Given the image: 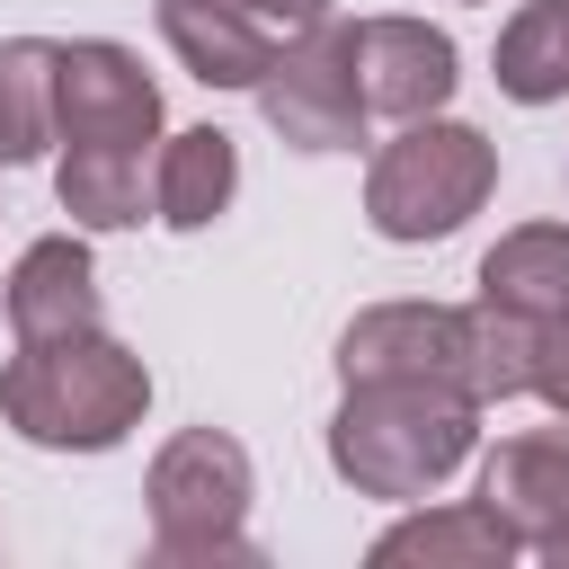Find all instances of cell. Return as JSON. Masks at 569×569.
I'll list each match as a JSON object with an SVG mask.
<instances>
[{"label":"cell","mask_w":569,"mask_h":569,"mask_svg":"<svg viewBox=\"0 0 569 569\" xmlns=\"http://www.w3.org/2000/svg\"><path fill=\"white\" fill-rule=\"evenodd\" d=\"M480 453V400L453 382H347L329 418V471L356 498L418 507Z\"/></svg>","instance_id":"cell-1"},{"label":"cell","mask_w":569,"mask_h":569,"mask_svg":"<svg viewBox=\"0 0 569 569\" xmlns=\"http://www.w3.org/2000/svg\"><path fill=\"white\" fill-rule=\"evenodd\" d=\"M142 409H151V365L107 329L18 338V356L0 365V418L36 453H116L142 427Z\"/></svg>","instance_id":"cell-2"},{"label":"cell","mask_w":569,"mask_h":569,"mask_svg":"<svg viewBox=\"0 0 569 569\" xmlns=\"http://www.w3.org/2000/svg\"><path fill=\"white\" fill-rule=\"evenodd\" d=\"M498 196V142L462 116H418L400 124L373 169H365V222L391 240V249H427V240H453L480 204Z\"/></svg>","instance_id":"cell-3"},{"label":"cell","mask_w":569,"mask_h":569,"mask_svg":"<svg viewBox=\"0 0 569 569\" xmlns=\"http://www.w3.org/2000/svg\"><path fill=\"white\" fill-rule=\"evenodd\" d=\"M142 498H151V551H160V560H249L258 471H249V445H240V436H222V427H178V436L151 453Z\"/></svg>","instance_id":"cell-4"},{"label":"cell","mask_w":569,"mask_h":569,"mask_svg":"<svg viewBox=\"0 0 569 569\" xmlns=\"http://www.w3.org/2000/svg\"><path fill=\"white\" fill-rule=\"evenodd\" d=\"M249 98H258L276 142H293V151H356L365 116H373L365 89H356V27H338V18L293 27Z\"/></svg>","instance_id":"cell-5"},{"label":"cell","mask_w":569,"mask_h":569,"mask_svg":"<svg viewBox=\"0 0 569 569\" xmlns=\"http://www.w3.org/2000/svg\"><path fill=\"white\" fill-rule=\"evenodd\" d=\"M338 382H453L471 391V311L373 302L338 329Z\"/></svg>","instance_id":"cell-6"},{"label":"cell","mask_w":569,"mask_h":569,"mask_svg":"<svg viewBox=\"0 0 569 569\" xmlns=\"http://www.w3.org/2000/svg\"><path fill=\"white\" fill-rule=\"evenodd\" d=\"M62 142H98V151H142L160 142V89L142 71L133 44L116 36H71L62 44Z\"/></svg>","instance_id":"cell-7"},{"label":"cell","mask_w":569,"mask_h":569,"mask_svg":"<svg viewBox=\"0 0 569 569\" xmlns=\"http://www.w3.org/2000/svg\"><path fill=\"white\" fill-rule=\"evenodd\" d=\"M356 89L391 124L445 116V98L462 89V44L427 18H356Z\"/></svg>","instance_id":"cell-8"},{"label":"cell","mask_w":569,"mask_h":569,"mask_svg":"<svg viewBox=\"0 0 569 569\" xmlns=\"http://www.w3.org/2000/svg\"><path fill=\"white\" fill-rule=\"evenodd\" d=\"M0 311L18 338H71V329H98L107 293H98V258H89V231H44L18 249V267L0 276Z\"/></svg>","instance_id":"cell-9"},{"label":"cell","mask_w":569,"mask_h":569,"mask_svg":"<svg viewBox=\"0 0 569 569\" xmlns=\"http://www.w3.org/2000/svg\"><path fill=\"white\" fill-rule=\"evenodd\" d=\"M480 507L542 560L569 533V427H525L480 462Z\"/></svg>","instance_id":"cell-10"},{"label":"cell","mask_w":569,"mask_h":569,"mask_svg":"<svg viewBox=\"0 0 569 569\" xmlns=\"http://www.w3.org/2000/svg\"><path fill=\"white\" fill-rule=\"evenodd\" d=\"M160 44L204 89H258L276 62V27L249 18L240 0H160Z\"/></svg>","instance_id":"cell-11"},{"label":"cell","mask_w":569,"mask_h":569,"mask_svg":"<svg viewBox=\"0 0 569 569\" xmlns=\"http://www.w3.org/2000/svg\"><path fill=\"white\" fill-rule=\"evenodd\" d=\"M231 196H240V142L222 124H187V133L160 142V160H151V222L213 231L231 213Z\"/></svg>","instance_id":"cell-12"},{"label":"cell","mask_w":569,"mask_h":569,"mask_svg":"<svg viewBox=\"0 0 569 569\" xmlns=\"http://www.w3.org/2000/svg\"><path fill=\"white\" fill-rule=\"evenodd\" d=\"M525 542L480 507V498H453V507H409L400 525L373 533V560L400 569V560H427V569H507Z\"/></svg>","instance_id":"cell-13"},{"label":"cell","mask_w":569,"mask_h":569,"mask_svg":"<svg viewBox=\"0 0 569 569\" xmlns=\"http://www.w3.org/2000/svg\"><path fill=\"white\" fill-rule=\"evenodd\" d=\"M62 44L53 36H0V169H27L62 142Z\"/></svg>","instance_id":"cell-14"},{"label":"cell","mask_w":569,"mask_h":569,"mask_svg":"<svg viewBox=\"0 0 569 569\" xmlns=\"http://www.w3.org/2000/svg\"><path fill=\"white\" fill-rule=\"evenodd\" d=\"M480 302L560 320L569 311V222H516L480 249Z\"/></svg>","instance_id":"cell-15"},{"label":"cell","mask_w":569,"mask_h":569,"mask_svg":"<svg viewBox=\"0 0 569 569\" xmlns=\"http://www.w3.org/2000/svg\"><path fill=\"white\" fill-rule=\"evenodd\" d=\"M489 80H498V98H516V107H560V98H569V0H525V9L498 27Z\"/></svg>","instance_id":"cell-16"},{"label":"cell","mask_w":569,"mask_h":569,"mask_svg":"<svg viewBox=\"0 0 569 569\" xmlns=\"http://www.w3.org/2000/svg\"><path fill=\"white\" fill-rule=\"evenodd\" d=\"M53 196L80 231H133L151 213V178H142V151H98V142H62V169H53Z\"/></svg>","instance_id":"cell-17"},{"label":"cell","mask_w":569,"mask_h":569,"mask_svg":"<svg viewBox=\"0 0 569 569\" xmlns=\"http://www.w3.org/2000/svg\"><path fill=\"white\" fill-rule=\"evenodd\" d=\"M533 347H542V320L498 311V302H471V400L480 409L525 400L533 391Z\"/></svg>","instance_id":"cell-18"},{"label":"cell","mask_w":569,"mask_h":569,"mask_svg":"<svg viewBox=\"0 0 569 569\" xmlns=\"http://www.w3.org/2000/svg\"><path fill=\"white\" fill-rule=\"evenodd\" d=\"M533 400L551 418H569V311L542 320V347H533Z\"/></svg>","instance_id":"cell-19"},{"label":"cell","mask_w":569,"mask_h":569,"mask_svg":"<svg viewBox=\"0 0 569 569\" xmlns=\"http://www.w3.org/2000/svg\"><path fill=\"white\" fill-rule=\"evenodd\" d=\"M240 9H249V18H267V27H284V36H293V27H311V18H329V0H240Z\"/></svg>","instance_id":"cell-20"},{"label":"cell","mask_w":569,"mask_h":569,"mask_svg":"<svg viewBox=\"0 0 569 569\" xmlns=\"http://www.w3.org/2000/svg\"><path fill=\"white\" fill-rule=\"evenodd\" d=\"M542 560H551V569H569V533H560V542H551V551H542Z\"/></svg>","instance_id":"cell-21"}]
</instances>
